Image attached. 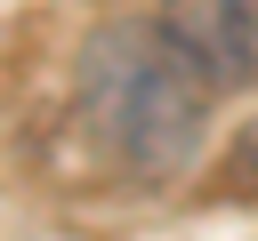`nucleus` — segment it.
I'll return each mask as SVG.
<instances>
[{
    "label": "nucleus",
    "instance_id": "f257e3e1",
    "mask_svg": "<svg viewBox=\"0 0 258 241\" xmlns=\"http://www.w3.org/2000/svg\"><path fill=\"white\" fill-rule=\"evenodd\" d=\"M73 88H81V112L89 129L105 137V153L129 169V177H177L194 169L202 137H210V72L153 24H105L89 32L81 64H73Z\"/></svg>",
    "mask_w": 258,
    "mask_h": 241
},
{
    "label": "nucleus",
    "instance_id": "f03ea898",
    "mask_svg": "<svg viewBox=\"0 0 258 241\" xmlns=\"http://www.w3.org/2000/svg\"><path fill=\"white\" fill-rule=\"evenodd\" d=\"M161 32L210 72V88H258V0H161Z\"/></svg>",
    "mask_w": 258,
    "mask_h": 241
},
{
    "label": "nucleus",
    "instance_id": "7ed1b4c3",
    "mask_svg": "<svg viewBox=\"0 0 258 241\" xmlns=\"http://www.w3.org/2000/svg\"><path fill=\"white\" fill-rule=\"evenodd\" d=\"M226 185L242 193V201H258V112L242 120V137L226 145Z\"/></svg>",
    "mask_w": 258,
    "mask_h": 241
}]
</instances>
